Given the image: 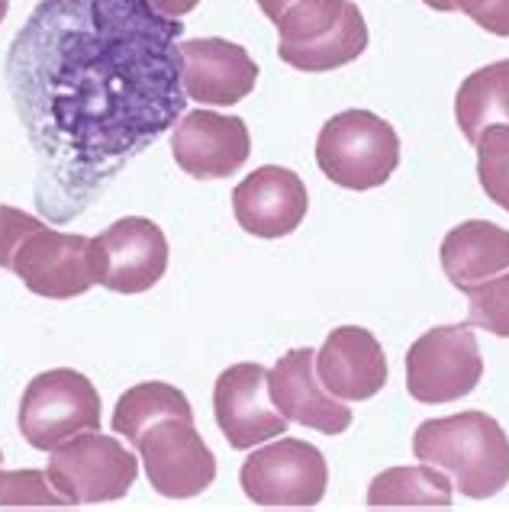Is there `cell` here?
<instances>
[{"label": "cell", "instance_id": "4fadbf2b", "mask_svg": "<svg viewBox=\"0 0 509 512\" xmlns=\"http://www.w3.org/2000/svg\"><path fill=\"white\" fill-rule=\"evenodd\" d=\"M252 152V136L239 116L191 110L171 129V155L197 181H220L236 174Z\"/></svg>", "mask_w": 509, "mask_h": 512}, {"label": "cell", "instance_id": "5b68a950", "mask_svg": "<svg viewBox=\"0 0 509 512\" xmlns=\"http://www.w3.org/2000/svg\"><path fill=\"white\" fill-rule=\"evenodd\" d=\"M46 474L68 506H94L123 500L139 477V461L123 442L84 429L52 448Z\"/></svg>", "mask_w": 509, "mask_h": 512}, {"label": "cell", "instance_id": "30bf717a", "mask_svg": "<svg viewBox=\"0 0 509 512\" xmlns=\"http://www.w3.org/2000/svg\"><path fill=\"white\" fill-rule=\"evenodd\" d=\"M97 284L113 294H145L168 271V239L158 223L126 216L91 239Z\"/></svg>", "mask_w": 509, "mask_h": 512}, {"label": "cell", "instance_id": "7402d4cb", "mask_svg": "<svg viewBox=\"0 0 509 512\" xmlns=\"http://www.w3.org/2000/svg\"><path fill=\"white\" fill-rule=\"evenodd\" d=\"M477 181L484 194L509 213V123L487 126L477 139Z\"/></svg>", "mask_w": 509, "mask_h": 512}, {"label": "cell", "instance_id": "44dd1931", "mask_svg": "<svg viewBox=\"0 0 509 512\" xmlns=\"http://www.w3.org/2000/svg\"><path fill=\"white\" fill-rule=\"evenodd\" d=\"M165 413H181V416H194L191 400L184 397L178 387L165 384V380H145V384L129 387L120 403L113 409V432L126 435L133 442V435Z\"/></svg>", "mask_w": 509, "mask_h": 512}, {"label": "cell", "instance_id": "cb8c5ba5", "mask_svg": "<svg viewBox=\"0 0 509 512\" xmlns=\"http://www.w3.org/2000/svg\"><path fill=\"white\" fill-rule=\"evenodd\" d=\"M0 506H68V503L52 487L49 474L26 467V471H0Z\"/></svg>", "mask_w": 509, "mask_h": 512}, {"label": "cell", "instance_id": "8992f818", "mask_svg": "<svg viewBox=\"0 0 509 512\" xmlns=\"http://www.w3.org/2000/svg\"><path fill=\"white\" fill-rule=\"evenodd\" d=\"M145 474L155 493L168 500H191L216 480V455L203 442L194 416L165 413L133 435Z\"/></svg>", "mask_w": 509, "mask_h": 512}, {"label": "cell", "instance_id": "2e32d148", "mask_svg": "<svg viewBox=\"0 0 509 512\" xmlns=\"http://www.w3.org/2000/svg\"><path fill=\"white\" fill-rule=\"evenodd\" d=\"M268 393L287 422H300L323 435H342L352 426V409L319 384L313 348H290L268 371Z\"/></svg>", "mask_w": 509, "mask_h": 512}, {"label": "cell", "instance_id": "f1b7e54d", "mask_svg": "<svg viewBox=\"0 0 509 512\" xmlns=\"http://www.w3.org/2000/svg\"><path fill=\"white\" fill-rule=\"evenodd\" d=\"M7 10H10V0H0V23H4V17H7Z\"/></svg>", "mask_w": 509, "mask_h": 512}, {"label": "cell", "instance_id": "f546056e", "mask_svg": "<svg viewBox=\"0 0 509 512\" xmlns=\"http://www.w3.org/2000/svg\"><path fill=\"white\" fill-rule=\"evenodd\" d=\"M0 464H4V451H0Z\"/></svg>", "mask_w": 509, "mask_h": 512}, {"label": "cell", "instance_id": "ba28073f", "mask_svg": "<svg viewBox=\"0 0 509 512\" xmlns=\"http://www.w3.org/2000/svg\"><path fill=\"white\" fill-rule=\"evenodd\" d=\"M17 422L36 451H52L84 429H100V393L81 371H46L29 380Z\"/></svg>", "mask_w": 509, "mask_h": 512}, {"label": "cell", "instance_id": "603a6c76", "mask_svg": "<svg viewBox=\"0 0 509 512\" xmlns=\"http://www.w3.org/2000/svg\"><path fill=\"white\" fill-rule=\"evenodd\" d=\"M464 294L471 303L468 323L487 329L490 335H500V339H509V271L464 290Z\"/></svg>", "mask_w": 509, "mask_h": 512}, {"label": "cell", "instance_id": "8fae6325", "mask_svg": "<svg viewBox=\"0 0 509 512\" xmlns=\"http://www.w3.org/2000/svg\"><path fill=\"white\" fill-rule=\"evenodd\" d=\"M10 271L26 284V290L49 300L81 297L97 284L91 239L55 232L46 223L17 245Z\"/></svg>", "mask_w": 509, "mask_h": 512}, {"label": "cell", "instance_id": "7a4b0ae2", "mask_svg": "<svg viewBox=\"0 0 509 512\" xmlns=\"http://www.w3.org/2000/svg\"><path fill=\"white\" fill-rule=\"evenodd\" d=\"M413 455L452 474L471 500H487L509 484V438L481 409L423 422L413 435Z\"/></svg>", "mask_w": 509, "mask_h": 512}, {"label": "cell", "instance_id": "9a60e30c", "mask_svg": "<svg viewBox=\"0 0 509 512\" xmlns=\"http://www.w3.org/2000/svg\"><path fill=\"white\" fill-rule=\"evenodd\" d=\"M232 210L245 232L258 239H284L307 219L310 194L297 171L265 165L232 190Z\"/></svg>", "mask_w": 509, "mask_h": 512}, {"label": "cell", "instance_id": "ac0fdd59", "mask_svg": "<svg viewBox=\"0 0 509 512\" xmlns=\"http://www.w3.org/2000/svg\"><path fill=\"white\" fill-rule=\"evenodd\" d=\"M442 271L458 290H471L509 271V229L487 219L455 226L442 242Z\"/></svg>", "mask_w": 509, "mask_h": 512}, {"label": "cell", "instance_id": "6da1fadb", "mask_svg": "<svg viewBox=\"0 0 509 512\" xmlns=\"http://www.w3.org/2000/svg\"><path fill=\"white\" fill-rule=\"evenodd\" d=\"M181 20L149 0H42L4 78L36 152V207L71 223L133 158L178 126Z\"/></svg>", "mask_w": 509, "mask_h": 512}, {"label": "cell", "instance_id": "83f0119b", "mask_svg": "<svg viewBox=\"0 0 509 512\" xmlns=\"http://www.w3.org/2000/svg\"><path fill=\"white\" fill-rule=\"evenodd\" d=\"M423 4L432 10H442V13H455V0H423Z\"/></svg>", "mask_w": 509, "mask_h": 512}, {"label": "cell", "instance_id": "d4e9b609", "mask_svg": "<svg viewBox=\"0 0 509 512\" xmlns=\"http://www.w3.org/2000/svg\"><path fill=\"white\" fill-rule=\"evenodd\" d=\"M39 226H42L39 216L23 213L17 207H4V203H0V268L10 271V261H13V252H17V245Z\"/></svg>", "mask_w": 509, "mask_h": 512}, {"label": "cell", "instance_id": "e0dca14e", "mask_svg": "<svg viewBox=\"0 0 509 512\" xmlns=\"http://www.w3.org/2000/svg\"><path fill=\"white\" fill-rule=\"evenodd\" d=\"M316 377L339 400H371L384 390L390 368L381 342L361 326H339L316 351Z\"/></svg>", "mask_w": 509, "mask_h": 512}, {"label": "cell", "instance_id": "7c38bea8", "mask_svg": "<svg viewBox=\"0 0 509 512\" xmlns=\"http://www.w3.org/2000/svg\"><path fill=\"white\" fill-rule=\"evenodd\" d=\"M216 426L229 448L245 451L287 432V419L278 413L268 393V371L255 361L232 364L213 387Z\"/></svg>", "mask_w": 509, "mask_h": 512}, {"label": "cell", "instance_id": "3957f363", "mask_svg": "<svg viewBox=\"0 0 509 512\" xmlns=\"http://www.w3.org/2000/svg\"><path fill=\"white\" fill-rule=\"evenodd\" d=\"M274 26L281 62L313 75L355 62L368 49V26L352 0H297Z\"/></svg>", "mask_w": 509, "mask_h": 512}, {"label": "cell", "instance_id": "4316f807", "mask_svg": "<svg viewBox=\"0 0 509 512\" xmlns=\"http://www.w3.org/2000/svg\"><path fill=\"white\" fill-rule=\"evenodd\" d=\"M149 4L162 13V17H171V20H181L184 13H191L200 0H149Z\"/></svg>", "mask_w": 509, "mask_h": 512}, {"label": "cell", "instance_id": "5bb4252c", "mask_svg": "<svg viewBox=\"0 0 509 512\" xmlns=\"http://www.w3.org/2000/svg\"><path fill=\"white\" fill-rule=\"evenodd\" d=\"M184 94L194 104L232 107L245 100L258 84V65L242 46L220 36L178 42Z\"/></svg>", "mask_w": 509, "mask_h": 512}, {"label": "cell", "instance_id": "277c9868", "mask_svg": "<svg viewBox=\"0 0 509 512\" xmlns=\"http://www.w3.org/2000/svg\"><path fill=\"white\" fill-rule=\"evenodd\" d=\"M316 165L345 190H371L390 181L400 165V136L371 110L336 113L319 129Z\"/></svg>", "mask_w": 509, "mask_h": 512}, {"label": "cell", "instance_id": "484cf974", "mask_svg": "<svg viewBox=\"0 0 509 512\" xmlns=\"http://www.w3.org/2000/svg\"><path fill=\"white\" fill-rule=\"evenodd\" d=\"M455 10L468 13L487 33L509 39V0H455Z\"/></svg>", "mask_w": 509, "mask_h": 512}, {"label": "cell", "instance_id": "d6986e66", "mask_svg": "<svg viewBox=\"0 0 509 512\" xmlns=\"http://www.w3.org/2000/svg\"><path fill=\"white\" fill-rule=\"evenodd\" d=\"M455 120L471 145H477L481 133L493 123H509V58L477 68L458 87Z\"/></svg>", "mask_w": 509, "mask_h": 512}, {"label": "cell", "instance_id": "52a82bcc", "mask_svg": "<svg viewBox=\"0 0 509 512\" xmlns=\"http://www.w3.org/2000/svg\"><path fill=\"white\" fill-rule=\"evenodd\" d=\"M484 358L471 323L435 326L406 351V390L419 403H455L481 384Z\"/></svg>", "mask_w": 509, "mask_h": 512}, {"label": "cell", "instance_id": "9c48e42d", "mask_svg": "<svg viewBox=\"0 0 509 512\" xmlns=\"http://www.w3.org/2000/svg\"><path fill=\"white\" fill-rule=\"evenodd\" d=\"M239 484L258 506H316L329 487V464L316 445L278 435L242 461Z\"/></svg>", "mask_w": 509, "mask_h": 512}, {"label": "cell", "instance_id": "ffe728a7", "mask_svg": "<svg viewBox=\"0 0 509 512\" xmlns=\"http://www.w3.org/2000/svg\"><path fill=\"white\" fill-rule=\"evenodd\" d=\"M368 506H452V480L432 464L390 467L377 474L368 487Z\"/></svg>", "mask_w": 509, "mask_h": 512}]
</instances>
